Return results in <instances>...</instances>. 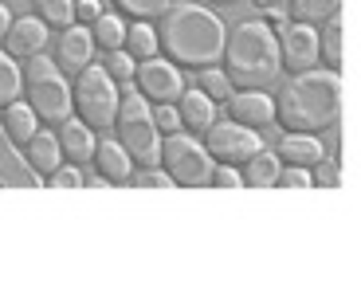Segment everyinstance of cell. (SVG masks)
<instances>
[{
    "mask_svg": "<svg viewBox=\"0 0 361 298\" xmlns=\"http://www.w3.org/2000/svg\"><path fill=\"white\" fill-rule=\"evenodd\" d=\"M157 32V55H165L180 71H200L208 63H220L224 51V20L204 4H169L154 24Z\"/></svg>",
    "mask_w": 361,
    "mask_h": 298,
    "instance_id": "obj_1",
    "label": "cell"
},
{
    "mask_svg": "<svg viewBox=\"0 0 361 298\" xmlns=\"http://www.w3.org/2000/svg\"><path fill=\"white\" fill-rule=\"evenodd\" d=\"M275 122L287 134H322L342 118V75L338 71H298L275 94Z\"/></svg>",
    "mask_w": 361,
    "mask_h": 298,
    "instance_id": "obj_2",
    "label": "cell"
},
{
    "mask_svg": "<svg viewBox=\"0 0 361 298\" xmlns=\"http://www.w3.org/2000/svg\"><path fill=\"white\" fill-rule=\"evenodd\" d=\"M220 71L228 75L235 91H267L279 79V39L275 27L263 24L259 16L240 20L224 36V51H220Z\"/></svg>",
    "mask_w": 361,
    "mask_h": 298,
    "instance_id": "obj_3",
    "label": "cell"
},
{
    "mask_svg": "<svg viewBox=\"0 0 361 298\" xmlns=\"http://www.w3.org/2000/svg\"><path fill=\"white\" fill-rule=\"evenodd\" d=\"M110 130L118 134V145L130 154L134 169H154L157 154H161V134L154 126V110L142 94L134 91V82H122L118 87V110Z\"/></svg>",
    "mask_w": 361,
    "mask_h": 298,
    "instance_id": "obj_4",
    "label": "cell"
},
{
    "mask_svg": "<svg viewBox=\"0 0 361 298\" xmlns=\"http://www.w3.org/2000/svg\"><path fill=\"white\" fill-rule=\"evenodd\" d=\"M20 99L36 110L39 126H59L71 118V79L39 51L20 63Z\"/></svg>",
    "mask_w": 361,
    "mask_h": 298,
    "instance_id": "obj_5",
    "label": "cell"
},
{
    "mask_svg": "<svg viewBox=\"0 0 361 298\" xmlns=\"http://www.w3.org/2000/svg\"><path fill=\"white\" fill-rule=\"evenodd\" d=\"M118 110V82L102 71V63H87L71 75V114L87 122L94 134H106Z\"/></svg>",
    "mask_w": 361,
    "mask_h": 298,
    "instance_id": "obj_6",
    "label": "cell"
},
{
    "mask_svg": "<svg viewBox=\"0 0 361 298\" xmlns=\"http://www.w3.org/2000/svg\"><path fill=\"white\" fill-rule=\"evenodd\" d=\"M157 165L169 173V181L177 189H204L208 173H212V157H208L204 142L189 130H177V134L161 137V154H157Z\"/></svg>",
    "mask_w": 361,
    "mask_h": 298,
    "instance_id": "obj_7",
    "label": "cell"
},
{
    "mask_svg": "<svg viewBox=\"0 0 361 298\" xmlns=\"http://www.w3.org/2000/svg\"><path fill=\"white\" fill-rule=\"evenodd\" d=\"M200 142H204L208 157L216 165H244L255 149H263L259 130H247V126H240V122H232V118H216V122L200 134Z\"/></svg>",
    "mask_w": 361,
    "mask_h": 298,
    "instance_id": "obj_8",
    "label": "cell"
},
{
    "mask_svg": "<svg viewBox=\"0 0 361 298\" xmlns=\"http://www.w3.org/2000/svg\"><path fill=\"white\" fill-rule=\"evenodd\" d=\"M134 91L149 106L154 102H177V94L185 91V71L173 67L165 55H149V59H142L134 67Z\"/></svg>",
    "mask_w": 361,
    "mask_h": 298,
    "instance_id": "obj_9",
    "label": "cell"
},
{
    "mask_svg": "<svg viewBox=\"0 0 361 298\" xmlns=\"http://www.w3.org/2000/svg\"><path fill=\"white\" fill-rule=\"evenodd\" d=\"M279 39V67L283 71H310L318 67V27L314 24H298V20H287V24L275 32Z\"/></svg>",
    "mask_w": 361,
    "mask_h": 298,
    "instance_id": "obj_10",
    "label": "cell"
},
{
    "mask_svg": "<svg viewBox=\"0 0 361 298\" xmlns=\"http://www.w3.org/2000/svg\"><path fill=\"white\" fill-rule=\"evenodd\" d=\"M51 59H55V67H59L63 75H75V71H82L87 63H94V39H90V27L87 24L59 27Z\"/></svg>",
    "mask_w": 361,
    "mask_h": 298,
    "instance_id": "obj_11",
    "label": "cell"
},
{
    "mask_svg": "<svg viewBox=\"0 0 361 298\" xmlns=\"http://www.w3.org/2000/svg\"><path fill=\"white\" fill-rule=\"evenodd\" d=\"M47 32H51V27H47L39 16H20V20L12 16V24H8V32H4V39H0V44H4V51H8L12 59H20V63H24V59L39 55L47 44H51V36H47Z\"/></svg>",
    "mask_w": 361,
    "mask_h": 298,
    "instance_id": "obj_12",
    "label": "cell"
},
{
    "mask_svg": "<svg viewBox=\"0 0 361 298\" xmlns=\"http://www.w3.org/2000/svg\"><path fill=\"white\" fill-rule=\"evenodd\" d=\"M224 106L228 118L247 130H267L275 122V102H271L267 91H232L224 99Z\"/></svg>",
    "mask_w": 361,
    "mask_h": 298,
    "instance_id": "obj_13",
    "label": "cell"
},
{
    "mask_svg": "<svg viewBox=\"0 0 361 298\" xmlns=\"http://www.w3.org/2000/svg\"><path fill=\"white\" fill-rule=\"evenodd\" d=\"M55 137H59V154H63V161L71 165H90V154H94V142H99V134L87 126V122H79V118H63L59 126H55Z\"/></svg>",
    "mask_w": 361,
    "mask_h": 298,
    "instance_id": "obj_14",
    "label": "cell"
},
{
    "mask_svg": "<svg viewBox=\"0 0 361 298\" xmlns=\"http://www.w3.org/2000/svg\"><path fill=\"white\" fill-rule=\"evenodd\" d=\"M90 165H99L94 173L106 177V185H130V177H134V161H130V154L118 145V137H102V142H94Z\"/></svg>",
    "mask_w": 361,
    "mask_h": 298,
    "instance_id": "obj_15",
    "label": "cell"
},
{
    "mask_svg": "<svg viewBox=\"0 0 361 298\" xmlns=\"http://www.w3.org/2000/svg\"><path fill=\"white\" fill-rule=\"evenodd\" d=\"M177 118H180V130H189V134H204L212 122H216V102L208 99V94H200L197 87H185V91L177 94Z\"/></svg>",
    "mask_w": 361,
    "mask_h": 298,
    "instance_id": "obj_16",
    "label": "cell"
},
{
    "mask_svg": "<svg viewBox=\"0 0 361 298\" xmlns=\"http://www.w3.org/2000/svg\"><path fill=\"white\" fill-rule=\"evenodd\" d=\"M20 157H24V165L32 173H39V177H47L55 165H63V154H59V137H55V130L39 126L36 134L20 145Z\"/></svg>",
    "mask_w": 361,
    "mask_h": 298,
    "instance_id": "obj_17",
    "label": "cell"
},
{
    "mask_svg": "<svg viewBox=\"0 0 361 298\" xmlns=\"http://www.w3.org/2000/svg\"><path fill=\"white\" fill-rule=\"evenodd\" d=\"M275 157H279V161H287V165L314 169V165L326 157V145H322V137H318V134H287V130H283Z\"/></svg>",
    "mask_w": 361,
    "mask_h": 298,
    "instance_id": "obj_18",
    "label": "cell"
},
{
    "mask_svg": "<svg viewBox=\"0 0 361 298\" xmlns=\"http://www.w3.org/2000/svg\"><path fill=\"white\" fill-rule=\"evenodd\" d=\"M240 169V181H244V189H275V177H279L283 161L275 157V149H255L252 157H247L244 165H235Z\"/></svg>",
    "mask_w": 361,
    "mask_h": 298,
    "instance_id": "obj_19",
    "label": "cell"
},
{
    "mask_svg": "<svg viewBox=\"0 0 361 298\" xmlns=\"http://www.w3.org/2000/svg\"><path fill=\"white\" fill-rule=\"evenodd\" d=\"M0 130H4V137L20 149V145L39 130V118L24 99H16V102H8V106H0Z\"/></svg>",
    "mask_w": 361,
    "mask_h": 298,
    "instance_id": "obj_20",
    "label": "cell"
},
{
    "mask_svg": "<svg viewBox=\"0 0 361 298\" xmlns=\"http://www.w3.org/2000/svg\"><path fill=\"white\" fill-rule=\"evenodd\" d=\"M342 39H345V20L342 12H334L330 20H322V32H318V63H326V71L342 75V63H345Z\"/></svg>",
    "mask_w": 361,
    "mask_h": 298,
    "instance_id": "obj_21",
    "label": "cell"
},
{
    "mask_svg": "<svg viewBox=\"0 0 361 298\" xmlns=\"http://www.w3.org/2000/svg\"><path fill=\"white\" fill-rule=\"evenodd\" d=\"M122 47L130 51V59H134V63H142V59H149V55H157V32H154V20H130Z\"/></svg>",
    "mask_w": 361,
    "mask_h": 298,
    "instance_id": "obj_22",
    "label": "cell"
},
{
    "mask_svg": "<svg viewBox=\"0 0 361 298\" xmlns=\"http://www.w3.org/2000/svg\"><path fill=\"white\" fill-rule=\"evenodd\" d=\"M87 27H90V39H94V51H114L126 39V16H118V12H102Z\"/></svg>",
    "mask_w": 361,
    "mask_h": 298,
    "instance_id": "obj_23",
    "label": "cell"
},
{
    "mask_svg": "<svg viewBox=\"0 0 361 298\" xmlns=\"http://www.w3.org/2000/svg\"><path fill=\"white\" fill-rule=\"evenodd\" d=\"M334 12H342V0H287V16L298 24H322Z\"/></svg>",
    "mask_w": 361,
    "mask_h": 298,
    "instance_id": "obj_24",
    "label": "cell"
},
{
    "mask_svg": "<svg viewBox=\"0 0 361 298\" xmlns=\"http://www.w3.org/2000/svg\"><path fill=\"white\" fill-rule=\"evenodd\" d=\"M197 91H200V94H208V99H212V102L220 106V102H224L228 94L235 91V87L228 82V75L220 71V63H208V67H200V71H197Z\"/></svg>",
    "mask_w": 361,
    "mask_h": 298,
    "instance_id": "obj_25",
    "label": "cell"
},
{
    "mask_svg": "<svg viewBox=\"0 0 361 298\" xmlns=\"http://www.w3.org/2000/svg\"><path fill=\"white\" fill-rule=\"evenodd\" d=\"M32 16H39L47 27L75 24V0H32Z\"/></svg>",
    "mask_w": 361,
    "mask_h": 298,
    "instance_id": "obj_26",
    "label": "cell"
},
{
    "mask_svg": "<svg viewBox=\"0 0 361 298\" xmlns=\"http://www.w3.org/2000/svg\"><path fill=\"white\" fill-rule=\"evenodd\" d=\"M110 4H114L118 16L126 20H157L173 0H110Z\"/></svg>",
    "mask_w": 361,
    "mask_h": 298,
    "instance_id": "obj_27",
    "label": "cell"
},
{
    "mask_svg": "<svg viewBox=\"0 0 361 298\" xmlns=\"http://www.w3.org/2000/svg\"><path fill=\"white\" fill-rule=\"evenodd\" d=\"M20 99V59H12L4 47H0V106Z\"/></svg>",
    "mask_w": 361,
    "mask_h": 298,
    "instance_id": "obj_28",
    "label": "cell"
},
{
    "mask_svg": "<svg viewBox=\"0 0 361 298\" xmlns=\"http://www.w3.org/2000/svg\"><path fill=\"white\" fill-rule=\"evenodd\" d=\"M134 59H130L126 47H114V51H102V71L122 87V82H134Z\"/></svg>",
    "mask_w": 361,
    "mask_h": 298,
    "instance_id": "obj_29",
    "label": "cell"
},
{
    "mask_svg": "<svg viewBox=\"0 0 361 298\" xmlns=\"http://www.w3.org/2000/svg\"><path fill=\"white\" fill-rule=\"evenodd\" d=\"M47 185H51V189H82V165H71V161L55 165V169L47 173Z\"/></svg>",
    "mask_w": 361,
    "mask_h": 298,
    "instance_id": "obj_30",
    "label": "cell"
},
{
    "mask_svg": "<svg viewBox=\"0 0 361 298\" xmlns=\"http://www.w3.org/2000/svg\"><path fill=\"white\" fill-rule=\"evenodd\" d=\"M275 185H279V189H314V173L302 169V165H283Z\"/></svg>",
    "mask_w": 361,
    "mask_h": 298,
    "instance_id": "obj_31",
    "label": "cell"
},
{
    "mask_svg": "<svg viewBox=\"0 0 361 298\" xmlns=\"http://www.w3.org/2000/svg\"><path fill=\"white\" fill-rule=\"evenodd\" d=\"M130 185H137V189H177V185L169 181V173H165L161 165H154V169H134Z\"/></svg>",
    "mask_w": 361,
    "mask_h": 298,
    "instance_id": "obj_32",
    "label": "cell"
},
{
    "mask_svg": "<svg viewBox=\"0 0 361 298\" xmlns=\"http://www.w3.org/2000/svg\"><path fill=\"white\" fill-rule=\"evenodd\" d=\"M154 126H157V134H177L180 130V118H177V106H173V102H154Z\"/></svg>",
    "mask_w": 361,
    "mask_h": 298,
    "instance_id": "obj_33",
    "label": "cell"
},
{
    "mask_svg": "<svg viewBox=\"0 0 361 298\" xmlns=\"http://www.w3.org/2000/svg\"><path fill=\"white\" fill-rule=\"evenodd\" d=\"M208 185H216V189H244V181H240V169H235V165H212Z\"/></svg>",
    "mask_w": 361,
    "mask_h": 298,
    "instance_id": "obj_34",
    "label": "cell"
},
{
    "mask_svg": "<svg viewBox=\"0 0 361 298\" xmlns=\"http://www.w3.org/2000/svg\"><path fill=\"white\" fill-rule=\"evenodd\" d=\"M102 16L99 0H75V24H94Z\"/></svg>",
    "mask_w": 361,
    "mask_h": 298,
    "instance_id": "obj_35",
    "label": "cell"
},
{
    "mask_svg": "<svg viewBox=\"0 0 361 298\" xmlns=\"http://www.w3.org/2000/svg\"><path fill=\"white\" fill-rule=\"evenodd\" d=\"M318 165H322V173L314 177V185H330V189H338V185H342V169H338V161H326L322 157Z\"/></svg>",
    "mask_w": 361,
    "mask_h": 298,
    "instance_id": "obj_36",
    "label": "cell"
},
{
    "mask_svg": "<svg viewBox=\"0 0 361 298\" xmlns=\"http://www.w3.org/2000/svg\"><path fill=\"white\" fill-rule=\"evenodd\" d=\"M82 185H90V189H110V185H106V177H99L94 169H87V173H82Z\"/></svg>",
    "mask_w": 361,
    "mask_h": 298,
    "instance_id": "obj_37",
    "label": "cell"
},
{
    "mask_svg": "<svg viewBox=\"0 0 361 298\" xmlns=\"http://www.w3.org/2000/svg\"><path fill=\"white\" fill-rule=\"evenodd\" d=\"M8 24H12V8L0 0V39H4V32H8Z\"/></svg>",
    "mask_w": 361,
    "mask_h": 298,
    "instance_id": "obj_38",
    "label": "cell"
},
{
    "mask_svg": "<svg viewBox=\"0 0 361 298\" xmlns=\"http://www.w3.org/2000/svg\"><path fill=\"white\" fill-rule=\"evenodd\" d=\"M255 8H287V0H255Z\"/></svg>",
    "mask_w": 361,
    "mask_h": 298,
    "instance_id": "obj_39",
    "label": "cell"
},
{
    "mask_svg": "<svg viewBox=\"0 0 361 298\" xmlns=\"http://www.w3.org/2000/svg\"><path fill=\"white\" fill-rule=\"evenodd\" d=\"M208 4H235V0H208Z\"/></svg>",
    "mask_w": 361,
    "mask_h": 298,
    "instance_id": "obj_40",
    "label": "cell"
}]
</instances>
